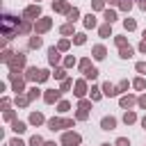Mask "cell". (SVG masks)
<instances>
[{
	"label": "cell",
	"instance_id": "11a10c76",
	"mask_svg": "<svg viewBox=\"0 0 146 146\" xmlns=\"http://www.w3.org/2000/svg\"><path fill=\"white\" fill-rule=\"evenodd\" d=\"M107 2H116V0H107Z\"/></svg>",
	"mask_w": 146,
	"mask_h": 146
},
{
	"label": "cell",
	"instance_id": "f5cc1de1",
	"mask_svg": "<svg viewBox=\"0 0 146 146\" xmlns=\"http://www.w3.org/2000/svg\"><path fill=\"white\" fill-rule=\"evenodd\" d=\"M141 125H144V128H146V116H144V119H141Z\"/></svg>",
	"mask_w": 146,
	"mask_h": 146
},
{
	"label": "cell",
	"instance_id": "3957f363",
	"mask_svg": "<svg viewBox=\"0 0 146 146\" xmlns=\"http://www.w3.org/2000/svg\"><path fill=\"white\" fill-rule=\"evenodd\" d=\"M23 64H25V55H23V52H18V55L9 62V66H11V71H14V73H16V68H21Z\"/></svg>",
	"mask_w": 146,
	"mask_h": 146
},
{
	"label": "cell",
	"instance_id": "ab89813d",
	"mask_svg": "<svg viewBox=\"0 0 146 146\" xmlns=\"http://www.w3.org/2000/svg\"><path fill=\"white\" fill-rule=\"evenodd\" d=\"M80 68H84V71H87V68H89V59H82V62H80Z\"/></svg>",
	"mask_w": 146,
	"mask_h": 146
},
{
	"label": "cell",
	"instance_id": "d4e9b609",
	"mask_svg": "<svg viewBox=\"0 0 146 146\" xmlns=\"http://www.w3.org/2000/svg\"><path fill=\"white\" fill-rule=\"evenodd\" d=\"M14 130H16V132H23V130H25V123H23V121H14Z\"/></svg>",
	"mask_w": 146,
	"mask_h": 146
},
{
	"label": "cell",
	"instance_id": "f546056e",
	"mask_svg": "<svg viewBox=\"0 0 146 146\" xmlns=\"http://www.w3.org/2000/svg\"><path fill=\"white\" fill-rule=\"evenodd\" d=\"M114 41H116V46H119V48H125V39H123V36H116Z\"/></svg>",
	"mask_w": 146,
	"mask_h": 146
},
{
	"label": "cell",
	"instance_id": "603a6c76",
	"mask_svg": "<svg viewBox=\"0 0 146 146\" xmlns=\"http://www.w3.org/2000/svg\"><path fill=\"white\" fill-rule=\"evenodd\" d=\"M84 25H87V27H94V25H96V18H94V16L89 14V16L84 18Z\"/></svg>",
	"mask_w": 146,
	"mask_h": 146
},
{
	"label": "cell",
	"instance_id": "ffe728a7",
	"mask_svg": "<svg viewBox=\"0 0 146 146\" xmlns=\"http://www.w3.org/2000/svg\"><path fill=\"white\" fill-rule=\"evenodd\" d=\"M123 25H125V30H135V27H137V23H135L132 18H125V21H123Z\"/></svg>",
	"mask_w": 146,
	"mask_h": 146
},
{
	"label": "cell",
	"instance_id": "7c38bea8",
	"mask_svg": "<svg viewBox=\"0 0 146 146\" xmlns=\"http://www.w3.org/2000/svg\"><path fill=\"white\" fill-rule=\"evenodd\" d=\"M59 94H62V91H48L43 98H46V103H55V100L59 98Z\"/></svg>",
	"mask_w": 146,
	"mask_h": 146
},
{
	"label": "cell",
	"instance_id": "681fc988",
	"mask_svg": "<svg viewBox=\"0 0 146 146\" xmlns=\"http://www.w3.org/2000/svg\"><path fill=\"white\" fill-rule=\"evenodd\" d=\"M68 110V103H59V112H66Z\"/></svg>",
	"mask_w": 146,
	"mask_h": 146
},
{
	"label": "cell",
	"instance_id": "cb8c5ba5",
	"mask_svg": "<svg viewBox=\"0 0 146 146\" xmlns=\"http://www.w3.org/2000/svg\"><path fill=\"white\" fill-rule=\"evenodd\" d=\"M39 46H41V39L39 36H32L30 39V48H39Z\"/></svg>",
	"mask_w": 146,
	"mask_h": 146
},
{
	"label": "cell",
	"instance_id": "4dcf8cb0",
	"mask_svg": "<svg viewBox=\"0 0 146 146\" xmlns=\"http://www.w3.org/2000/svg\"><path fill=\"white\" fill-rule=\"evenodd\" d=\"M36 96H39V89H36V87H34V89H30V94H27V98L32 100V98H36Z\"/></svg>",
	"mask_w": 146,
	"mask_h": 146
},
{
	"label": "cell",
	"instance_id": "816d5d0a",
	"mask_svg": "<svg viewBox=\"0 0 146 146\" xmlns=\"http://www.w3.org/2000/svg\"><path fill=\"white\" fill-rule=\"evenodd\" d=\"M139 7H141V9H146V0H141V2H139Z\"/></svg>",
	"mask_w": 146,
	"mask_h": 146
},
{
	"label": "cell",
	"instance_id": "7a4b0ae2",
	"mask_svg": "<svg viewBox=\"0 0 146 146\" xmlns=\"http://www.w3.org/2000/svg\"><path fill=\"white\" fill-rule=\"evenodd\" d=\"M62 144H66V146H78V144H80V135H78V132H66V135L62 137Z\"/></svg>",
	"mask_w": 146,
	"mask_h": 146
},
{
	"label": "cell",
	"instance_id": "db71d44e",
	"mask_svg": "<svg viewBox=\"0 0 146 146\" xmlns=\"http://www.w3.org/2000/svg\"><path fill=\"white\" fill-rule=\"evenodd\" d=\"M43 146H55V144H52V141H46V144H43Z\"/></svg>",
	"mask_w": 146,
	"mask_h": 146
},
{
	"label": "cell",
	"instance_id": "836d02e7",
	"mask_svg": "<svg viewBox=\"0 0 146 146\" xmlns=\"http://www.w3.org/2000/svg\"><path fill=\"white\" fill-rule=\"evenodd\" d=\"M132 84H135V87H137V89H144V80H141V78H137V80H135V82H132Z\"/></svg>",
	"mask_w": 146,
	"mask_h": 146
},
{
	"label": "cell",
	"instance_id": "7bdbcfd3",
	"mask_svg": "<svg viewBox=\"0 0 146 146\" xmlns=\"http://www.w3.org/2000/svg\"><path fill=\"white\" fill-rule=\"evenodd\" d=\"M80 110H84V112H87V110H89V103H87V100H80Z\"/></svg>",
	"mask_w": 146,
	"mask_h": 146
},
{
	"label": "cell",
	"instance_id": "2e32d148",
	"mask_svg": "<svg viewBox=\"0 0 146 146\" xmlns=\"http://www.w3.org/2000/svg\"><path fill=\"white\" fill-rule=\"evenodd\" d=\"M30 121H32L34 125H39V123H43V116H41L39 112H32V114H30Z\"/></svg>",
	"mask_w": 146,
	"mask_h": 146
},
{
	"label": "cell",
	"instance_id": "f1b7e54d",
	"mask_svg": "<svg viewBox=\"0 0 146 146\" xmlns=\"http://www.w3.org/2000/svg\"><path fill=\"white\" fill-rule=\"evenodd\" d=\"M71 32H73V25H71V23H68V25H64V27H62V34H71Z\"/></svg>",
	"mask_w": 146,
	"mask_h": 146
},
{
	"label": "cell",
	"instance_id": "e575fe53",
	"mask_svg": "<svg viewBox=\"0 0 146 146\" xmlns=\"http://www.w3.org/2000/svg\"><path fill=\"white\" fill-rule=\"evenodd\" d=\"M130 7H132L130 0H121V9H130Z\"/></svg>",
	"mask_w": 146,
	"mask_h": 146
},
{
	"label": "cell",
	"instance_id": "f35d334b",
	"mask_svg": "<svg viewBox=\"0 0 146 146\" xmlns=\"http://www.w3.org/2000/svg\"><path fill=\"white\" fill-rule=\"evenodd\" d=\"M94 9H103V0H94Z\"/></svg>",
	"mask_w": 146,
	"mask_h": 146
},
{
	"label": "cell",
	"instance_id": "277c9868",
	"mask_svg": "<svg viewBox=\"0 0 146 146\" xmlns=\"http://www.w3.org/2000/svg\"><path fill=\"white\" fill-rule=\"evenodd\" d=\"M39 14H41V11H39V5H32V7H27V9L23 11V16H25V18H36Z\"/></svg>",
	"mask_w": 146,
	"mask_h": 146
},
{
	"label": "cell",
	"instance_id": "8d00e7d4",
	"mask_svg": "<svg viewBox=\"0 0 146 146\" xmlns=\"http://www.w3.org/2000/svg\"><path fill=\"white\" fill-rule=\"evenodd\" d=\"M91 96H94V100H98V98H100V91L94 87V89H91Z\"/></svg>",
	"mask_w": 146,
	"mask_h": 146
},
{
	"label": "cell",
	"instance_id": "1f68e13d",
	"mask_svg": "<svg viewBox=\"0 0 146 146\" xmlns=\"http://www.w3.org/2000/svg\"><path fill=\"white\" fill-rule=\"evenodd\" d=\"M73 41H75V43H84V34H82V32H80V34H75V39H73Z\"/></svg>",
	"mask_w": 146,
	"mask_h": 146
},
{
	"label": "cell",
	"instance_id": "60d3db41",
	"mask_svg": "<svg viewBox=\"0 0 146 146\" xmlns=\"http://www.w3.org/2000/svg\"><path fill=\"white\" fill-rule=\"evenodd\" d=\"M64 73H66L64 68H57V71H55V78H64Z\"/></svg>",
	"mask_w": 146,
	"mask_h": 146
},
{
	"label": "cell",
	"instance_id": "8fae6325",
	"mask_svg": "<svg viewBox=\"0 0 146 146\" xmlns=\"http://www.w3.org/2000/svg\"><path fill=\"white\" fill-rule=\"evenodd\" d=\"M91 52H94V57H96V59H103V57H105V48H103V46H94V50H91Z\"/></svg>",
	"mask_w": 146,
	"mask_h": 146
},
{
	"label": "cell",
	"instance_id": "6da1fadb",
	"mask_svg": "<svg viewBox=\"0 0 146 146\" xmlns=\"http://www.w3.org/2000/svg\"><path fill=\"white\" fill-rule=\"evenodd\" d=\"M71 125H73V121H71V119H50V121H48V128H50V130L71 128Z\"/></svg>",
	"mask_w": 146,
	"mask_h": 146
},
{
	"label": "cell",
	"instance_id": "74e56055",
	"mask_svg": "<svg viewBox=\"0 0 146 146\" xmlns=\"http://www.w3.org/2000/svg\"><path fill=\"white\" fill-rule=\"evenodd\" d=\"M137 71H139V73H146V64L139 62V64H137Z\"/></svg>",
	"mask_w": 146,
	"mask_h": 146
},
{
	"label": "cell",
	"instance_id": "7dc6e473",
	"mask_svg": "<svg viewBox=\"0 0 146 146\" xmlns=\"http://www.w3.org/2000/svg\"><path fill=\"white\" fill-rule=\"evenodd\" d=\"M68 48V41H59V50H66Z\"/></svg>",
	"mask_w": 146,
	"mask_h": 146
},
{
	"label": "cell",
	"instance_id": "e0dca14e",
	"mask_svg": "<svg viewBox=\"0 0 146 146\" xmlns=\"http://www.w3.org/2000/svg\"><path fill=\"white\" fill-rule=\"evenodd\" d=\"M130 105H135V98L132 96H123L121 98V107H130Z\"/></svg>",
	"mask_w": 146,
	"mask_h": 146
},
{
	"label": "cell",
	"instance_id": "5b68a950",
	"mask_svg": "<svg viewBox=\"0 0 146 146\" xmlns=\"http://www.w3.org/2000/svg\"><path fill=\"white\" fill-rule=\"evenodd\" d=\"M100 125H103V130H114V128H116V119H112V116H105V119L100 121Z\"/></svg>",
	"mask_w": 146,
	"mask_h": 146
},
{
	"label": "cell",
	"instance_id": "52a82bcc",
	"mask_svg": "<svg viewBox=\"0 0 146 146\" xmlns=\"http://www.w3.org/2000/svg\"><path fill=\"white\" fill-rule=\"evenodd\" d=\"M50 27V18H41L39 23H36V32H46Z\"/></svg>",
	"mask_w": 146,
	"mask_h": 146
},
{
	"label": "cell",
	"instance_id": "30bf717a",
	"mask_svg": "<svg viewBox=\"0 0 146 146\" xmlns=\"http://www.w3.org/2000/svg\"><path fill=\"white\" fill-rule=\"evenodd\" d=\"M103 16H105V21H107L110 25L116 21V11H114V9H105V14H103Z\"/></svg>",
	"mask_w": 146,
	"mask_h": 146
},
{
	"label": "cell",
	"instance_id": "ac0fdd59",
	"mask_svg": "<svg viewBox=\"0 0 146 146\" xmlns=\"http://www.w3.org/2000/svg\"><path fill=\"white\" fill-rule=\"evenodd\" d=\"M121 57H123V59H130V57H132V48H130V46H128V48H121Z\"/></svg>",
	"mask_w": 146,
	"mask_h": 146
},
{
	"label": "cell",
	"instance_id": "9a60e30c",
	"mask_svg": "<svg viewBox=\"0 0 146 146\" xmlns=\"http://www.w3.org/2000/svg\"><path fill=\"white\" fill-rule=\"evenodd\" d=\"M39 75H41L39 68H27V80H39Z\"/></svg>",
	"mask_w": 146,
	"mask_h": 146
},
{
	"label": "cell",
	"instance_id": "9c48e42d",
	"mask_svg": "<svg viewBox=\"0 0 146 146\" xmlns=\"http://www.w3.org/2000/svg\"><path fill=\"white\" fill-rule=\"evenodd\" d=\"M103 91H105V96H116L119 91H116V87L114 84H110V82H105L103 84Z\"/></svg>",
	"mask_w": 146,
	"mask_h": 146
},
{
	"label": "cell",
	"instance_id": "d6986e66",
	"mask_svg": "<svg viewBox=\"0 0 146 146\" xmlns=\"http://www.w3.org/2000/svg\"><path fill=\"white\" fill-rule=\"evenodd\" d=\"M30 146H43V139H41L39 135H34V137L30 139Z\"/></svg>",
	"mask_w": 146,
	"mask_h": 146
},
{
	"label": "cell",
	"instance_id": "7402d4cb",
	"mask_svg": "<svg viewBox=\"0 0 146 146\" xmlns=\"http://www.w3.org/2000/svg\"><path fill=\"white\" fill-rule=\"evenodd\" d=\"M78 16H80V11H78V9H75V7H73V9H71V11H68V21H71V23H73V21H75V18H78Z\"/></svg>",
	"mask_w": 146,
	"mask_h": 146
},
{
	"label": "cell",
	"instance_id": "83f0119b",
	"mask_svg": "<svg viewBox=\"0 0 146 146\" xmlns=\"http://www.w3.org/2000/svg\"><path fill=\"white\" fill-rule=\"evenodd\" d=\"M116 146H130V141H128L125 137H119V139H116Z\"/></svg>",
	"mask_w": 146,
	"mask_h": 146
},
{
	"label": "cell",
	"instance_id": "5bb4252c",
	"mask_svg": "<svg viewBox=\"0 0 146 146\" xmlns=\"http://www.w3.org/2000/svg\"><path fill=\"white\" fill-rule=\"evenodd\" d=\"M84 78H87V80L98 78V68H94V66H91V68H87V71H84Z\"/></svg>",
	"mask_w": 146,
	"mask_h": 146
},
{
	"label": "cell",
	"instance_id": "44dd1931",
	"mask_svg": "<svg viewBox=\"0 0 146 146\" xmlns=\"http://www.w3.org/2000/svg\"><path fill=\"white\" fill-rule=\"evenodd\" d=\"M135 119H137V116H135L132 112H125V114H123V121H125V123H135Z\"/></svg>",
	"mask_w": 146,
	"mask_h": 146
},
{
	"label": "cell",
	"instance_id": "8992f818",
	"mask_svg": "<svg viewBox=\"0 0 146 146\" xmlns=\"http://www.w3.org/2000/svg\"><path fill=\"white\" fill-rule=\"evenodd\" d=\"M87 94V84H84V80H80V82H75V96H84Z\"/></svg>",
	"mask_w": 146,
	"mask_h": 146
},
{
	"label": "cell",
	"instance_id": "bcb514c9",
	"mask_svg": "<svg viewBox=\"0 0 146 146\" xmlns=\"http://www.w3.org/2000/svg\"><path fill=\"white\" fill-rule=\"evenodd\" d=\"M21 32H30V23H23L21 25Z\"/></svg>",
	"mask_w": 146,
	"mask_h": 146
},
{
	"label": "cell",
	"instance_id": "6f0895ef",
	"mask_svg": "<svg viewBox=\"0 0 146 146\" xmlns=\"http://www.w3.org/2000/svg\"><path fill=\"white\" fill-rule=\"evenodd\" d=\"M103 146H110V144H103Z\"/></svg>",
	"mask_w": 146,
	"mask_h": 146
},
{
	"label": "cell",
	"instance_id": "ba28073f",
	"mask_svg": "<svg viewBox=\"0 0 146 146\" xmlns=\"http://www.w3.org/2000/svg\"><path fill=\"white\" fill-rule=\"evenodd\" d=\"M48 62H50V64H57V62H59V50L50 48V50H48Z\"/></svg>",
	"mask_w": 146,
	"mask_h": 146
},
{
	"label": "cell",
	"instance_id": "d590c367",
	"mask_svg": "<svg viewBox=\"0 0 146 146\" xmlns=\"http://www.w3.org/2000/svg\"><path fill=\"white\" fill-rule=\"evenodd\" d=\"M125 89H128V82H125V80H123V82H121V84H119V87H116V91H125Z\"/></svg>",
	"mask_w": 146,
	"mask_h": 146
},
{
	"label": "cell",
	"instance_id": "484cf974",
	"mask_svg": "<svg viewBox=\"0 0 146 146\" xmlns=\"http://www.w3.org/2000/svg\"><path fill=\"white\" fill-rule=\"evenodd\" d=\"M14 91H23V80H14Z\"/></svg>",
	"mask_w": 146,
	"mask_h": 146
},
{
	"label": "cell",
	"instance_id": "4fadbf2b",
	"mask_svg": "<svg viewBox=\"0 0 146 146\" xmlns=\"http://www.w3.org/2000/svg\"><path fill=\"white\" fill-rule=\"evenodd\" d=\"M55 11H71V7H68V2H55Z\"/></svg>",
	"mask_w": 146,
	"mask_h": 146
},
{
	"label": "cell",
	"instance_id": "4316f807",
	"mask_svg": "<svg viewBox=\"0 0 146 146\" xmlns=\"http://www.w3.org/2000/svg\"><path fill=\"white\" fill-rule=\"evenodd\" d=\"M100 36H110V23L100 27Z\"/></svg>",
	"mask_w": 146,
	"mask_h": 146
},
{
	"label": "cell",
	"instance_id": "9f6ffc18",
	"mask_svg": "<svg viewBox=\"0 0 146 146\" xmlns=\"http://www.w3.org/2000/svg\"><path fill=\"white\" fill-rule=\"evenodd\" d=\"M144 39H146V30H144Z\"/></svg>",
	"mask_w": 146,
	"mask_h": 146
},
{
	"label": "cell",
	"instance_id": "c3c4849f",
	"mask_svg": "<svg viewBox=\"0 0 146 146\" xmlns=\"http://www.w3.org/2000/svg\"><path fill=\"white\" fill-rule=\"evenodd\" d=\"M27 100H30V98H16V103H18V105H27Z\"/></svg>",
	"mask_w": 146,
	"mask_h": 146
},
{
	"label": "cell",
	"instance_id": "b9f144b4",
	"mask_svg": "<svg viewBox=\"0 0 146 146\" xmlns=\"http://www.w3.org/2000/svg\"><path fill=\"white\" fill-rule=\"evenodd\" d=\"M68 87H71V80H64V82H62V91H66Z\"/></svg>",
	"mask_w": 146,
	"mask_h": 146
},
{
	"label": "cell",
	"instance_id": "f907efd6",
	"mask_svg": "<svg viewBox=\"0 0 146 146\" xmlns=\"http://www.w3.org/2000/svg\"><path fill=\"white\" fill-rule=\"evenodd\" d=\"M139 50H141V52H146V39H144V41L139 43Z\"/></svg>",
	"mask_w": 146,
	"mask_h": 146
},
{
	"label": "cell",
	"instance_id": "d6a6232c",
	"mask_svg": "<svg viewBox=\"0 0 146 146\" xmlns=\"http://www.w3.org/2000/svg\"><path fill=\"white\" fill-rule=\"evenodd\" d=\"M2 62H11V52H9V50L2 52Z\"/></svg>",
	"mask_w": 146,
	"mask_h": 146
},
{
	"label": "cell",
	"instance_id": "f6af8a7d",
	"mask_svg": "<svg viewBox=\"0 0 146 146\" xmlns=\"http://www.w3.org/2000/svg\"><path fill=\"white\" fill-rule=\"evenodd\" d=\"M137 103H139V107H144V110H146V96H141Z\"/></svg>",
	"mask_w": 146,
	"mask_h": 146
},
{
	"label": "cell",
	"instance_id": "680465c9",
	"mask_svg": "<svg viewBox=\"0 0 146 146\" xmlns=\"http://www.w3.org/2000/svg\"><path fill=\"white\" fill-rule=\"evenodd\" d=\"M34 2H36V0H34Z\"/></svg>",
	"mask_w": 146,
	"mask_h": 146
},
{
	"label": "cell",
	"instance_id": "ee69618b",
	"mask_svg": "<svg viewBox=\"0 0 146 146\" xmlns=\"http://www.w3.org/2000/svg\"><path fill=\"white\" fill-rule=\"evenodd\" d=\"M9 146H25V144H23L21 139H11V144H9Z\"/></svg>",
	"mask_w": 146,
	"mask_h": 146
}]
</instances>
